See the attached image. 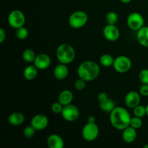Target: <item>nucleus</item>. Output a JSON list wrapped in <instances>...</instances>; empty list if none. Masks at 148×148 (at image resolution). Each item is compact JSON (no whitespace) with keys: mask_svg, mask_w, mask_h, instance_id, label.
I'll return each mask as SVG.
<instances>
[{"mask_svg":"<svg viewBox=\"0 0 148 148\" xmlns=\"http://www.w3.org/2000/svg\"><path fill=\"white\" fill-rule=\"evenodd\" d=\"M110 122L114 129L122 131L130 126L131 116L124 107L117 106L110 113Z\"/></svg>","mask_w":148,"mask_h":148,"instance_id":"1","label":"nucleus"},{"mask_svg":"<svg viewBox=\"0 0 148 148\" xmlns=\"http://www.w3.org/2000/svg\"><path fill=\"white\" fill-rule=\"evenodd\" d=\"M101 72L98 64L94 61H85L79 65L77 68L78 77L88 82L97 79Z\"/></svg>","mask_w":148,"mask_h":148,"instance_id":"2","label":"nucleus"},{"mask_svg":"<svg viewBox=\"0 0 148 148\" xmlns=\"http://www.w3.org/2000/svg\"><path fill=\"white\" fill-rule=\"evenodd\" d=\"M56 56L59 63L69 64L75 60L76 52L70 44L62 43L56 49Z\"/></svg>","mask_w":148,"mask_h":148,"instance_id":"3","label":"nucleus"},{"mask_svg":"<svg viewBox=\"0 0 148 148\" xmlns=\"http://www.w3.org/2000/svg\"><path fill=\"white\" fill-rule=\"evenodd\" d=\"M88 21V16L84 11L78 10L74 12L68 19V23L72 28L80 29L87 24Z\"/></svg>","mask_w":148,"mask_h":148,"instance_id":"4","label":"nucleus"},{"mask_svg":"<svg viewBox=\"0 0 148 148\" xmlns=\"http://www.w3.org/2000/svg\"><path fill=\"white\" fill-rule=\"evenodd\" d=\"M98 135H99V127L96 123L88 122L84 125L82 130V137L85 141H94L98 138Z\"/></svg>","mask_w":148,"mask_h":148,"instance_id":"5","label":"nucleus"},{"mask_svg":"<svg viewBox=\"0 0 148 148\" xmlns=\"http://www.w3.org/2000/svg\"><path fill=\"white\" fill-rule=\"evenodd\" d=\"M7 20L10 27L16 30L24 26L25 23V16L20 10H14L10 12Z\"/></svg>","mask_w":148,"mask_h":148,"instance_id":"6","label":"nucleus"},{"mask_svg":"<svg viewBox=\"0 0 148 148\" xmlns=\"http://www.w3.org/2000/svg\"><path fill=\"white\" fill-rule=\"evenodd\" d=\"M132 65V61L128 56H119L114 59L113 67L119 73H126L131 69Z\"/></svg>","mask_w":148,"mask_h":148,"instance_id":"7","label":"nucleus"},{"mask_svg":"<svg viewBox=\"0 0 148 148\" xmlns=\"http://www.w3.org/2000/svg\"><path fill=\"white\" fill-rule=\"evenodd\" d=\"M127 23V25L131 30L138 31L144 26L145 20L143 16L140 13L134 12L129 14Z\"/></svg>","mask_w":148,"mask_h":148,"instance_id":"8","label":"nucleus"},{"mask_svg":"<svg viewBox=\"0 0 148 148\" xmlns=\"http://www.w3.org/2000/svg\"><path fill=\"white\" fill-rule=\"evenodd\" d=\"M62 118L68 122H73L77 121L79 116V110L76 106L73 104L64 106L61 114Z\"/></svg>","mask_w":148,"mask_h":148,"instance_id":"9","label":"nucleus"},{"mask_svg":"<svg viewBox=\"0 0 148 148\" xmlns=\"http://www.w3.org/2000/svg\"><path fill=\"white\" fill-rule=\"evenodd\" d=\"M103 34L107 40L111 42L116 41L120 37L119 29L116 25L107 24L103 30Z\"/></svg>","mask_w":148,"mask_h":148,"instance_id":"10","label":"nucleus"},{"mask_svg":"<svg viewBox=\"0 0 148 148\" xmlns=\"http://www.w3.org/2000/svg\"><path fill=\"white\" fill-rule=\"evenodd\" d=\"M30 125L33 126L36 131H41L49 125V119L44 114H36L31 119Z\"/></svg>","mask_w":148,"mask_h":148,"instance_id":"11","label":"nucleus"},{"mask_svg":"<svg viewBox=\"0 0 148 148\" xmlns=\"http://www.w3.org/2000/svg\"><path fill=\"white\" fill-rule=\"evenodd\" d=\"M51 63V59L49 55L42 53L36 55V57L33 62V64L38 68V70H44L48 69Z\"/></svg>","mask_w":148,"mask_h":148,"instance_id":"12","label":"nucleus"},{"mask_svg":"<svg viewBox=\"0 0 148 148\" xmlns=\"http://www.w3.org/2000/svg\"><path fill=\"white\" fill-rule=\"evenodd\" d=\"M141 101V95L137 91H130L127 92L124 98L125 105L127 108L133 109L137 106L140 105Z\"/></svg>","mask_w":148,"mask_h":148,"instance_id":"13","label":"nucleus"},{"mask_svg":"<svg viewBox=\"0 0 148 148\" xmlns=\"http://www.w3.org/2000/svg\"><path fill=\"white\" fill-rule=\"evenodd\" d=\"M46 143L49 148H63L64 141L60 135L57 134H51L47 137Z\"/></svg>","mask_w":148,"mask_h":148,"instance_id":"14","label":"nucleus"},{"mask_svg":"<svg viewBox=\"0 0 148 148\" xmlns=\"http://www.w3.org/2000/svg\"><path fill=\"white\" fill-rule=\"evenodd\" d=\"M137 130L129 126L122 130V139L127 144H132L135 141L137 138Z\"/></svg>","mask_w":148,"mask_h":148,"instance_id":"15","label":"nucleus"},{"mask_svg":"<svg viewBox=\"0 0 148 148\" xmlns=\"http://www.w3.org/2000/svg\"><path fill=\"white\" fill-rule=\"evenodd\" d=\"M68 75H69V69L67 67V64L59 63L54 67L53 75L56 79L59 80H64L67 77Z\"/></svg>","mask_w":148,"mask_h":148,"instance_id":"16","label":"nucleus"},{"mask_svg":"<svg viewBox=\"0 0 148 148\" xmlns=\"http://www.w3.org/2000/svg\"><path fill=\"white\" fill-rule=\"evenodd\" d=\"M137 39L142 46L148 48V26L144 25L137 31Z\"/></svg>","mask_w":148,"mask_h":148,"instance_id":"17","label":"nucleus"},{"mask_svg":"<svg viewBox=\"0 0 148 148\" xmlns=\"http://www.w3.org/2000/svg\"><path fill=\"white\" fill-rule=\"evenodd\" d=\"M25 121V116L20 112H13L8 116V122L10 125L17 127Z\"/></svg>","mask_w":148,"mask_h":148,"instance_id":"18","label":"nucleus"},{"mask_svg":"<svg viewBox=\"0 0 148 148\" xmlns=\"http://www.w3.org/2000/svg\"><path fill=\"white\" fill-rule=\"evenodd\" d=\"M73 99V93L70 90H64L59 94V98H58V101L64 106L72 103Z\"/></svg>","mask_w":148,"mask_h":148,"instance_id":"19","label":"nucleus"},{"mask_svg":"<svg viewBox=\"0 0 148 148\" xmlns=\"http://www.w3.org/2000/svg\"><path fill=\"white\" fill-rule=\"evenodd\" d=\"M38 68L33 65H28L23 70V76L28 81L34 80L38 75Z\"/></svg>","mask_w":148,"mask_h":148,"instance_id":"20","label":"nucleus"},{"mask_svg":"<svg viewBox=\"0 0 148 148\" xmlns=\"http://www.w3.org/2000/svg\"><path fill=\"white\" fill-rule=\"evenodd\" d=\"M99 107L104 112L111 113L116 106L114 100L108 98L106 101L99 103Z\"/></svg>","mask_w":148,"mask_h":148,"instance_id":"21","label":"nucleus"},{"mask_svg":"<svg viewBox=\"0 0 148 148\" xmlns=\"http://www.w3.org/2000/svg\"><path fill=\"white\" fill-rule=\"evenodd\" d=\"M36 57V54L33 50L30 49H26L23 51L22 53V58L23 60L25 61L27 63H32L34 62Z\"/></svg>","mask_w":148,"mask_h":148,"instance_id":"22","label":"nucleus"},{"mask_svg":"<svg viewBox=\"0 0 148 148\" xmlns=\"http://www.w3.org/2000/svg\"><path fill=\"white\" fill-rule=\"evenodd\" d=\"M114 59L111 54L108 53H104L100 57V63L103 66L105 67H109V66H113L114 64Z\"/></svg>","mask_w":148,"mask_h":148,"instance_id":"23","label":"nucleus"},{"mask_svg":"<svg viewBox=\"0 0 148 148\" xmlns=\"http://www.w3.org/2000/svg\"><path fill=\"white\" fill-rule=\"evenodd\" d=\"M29 32L26 27H25L24 26L21 27H19V28L16 29V33L15 36L19 40H25L27 37H28Z\"/></svg>","mask_w":148,"mask_h":148,"instance_id":"24","label":"nucleus"},{"mask_svg":"<svg viewBox=\"0 0 148 148\" xmlns=\"http://www.w3.org/2000/svg\"><path fill=\"white\" fill-rule=\"evenodd\" d=\"M106 20L107 24L116 25L119 20V16L116 12L111 11L107 13L106 16Z\"/></svg>","mask_w":148,"mask_h":148,"instance_id":"25","label":"nucleus"},{"mask_svg":"<svg viewBox=\"0 0 148 148\" xmlns=\"http://www.w3.org/2000/svg\"><path fill=\"white\" fill-rule=\"evenodd\" d=\"M133 112H134V115L135 116L140 117L143 118L145 116H146V106H144L143 105H138L133 108Z\"/></svg>","mask_w":148,"mask_h":148,"instance_id":"26","label":"nucleus"},{"mask_svg":"<svg viewBox=\"0 0 148 148\" xmlns=\"http://www.w3.org/2000/svg\"><path fill=\"white\" fill-rule=\"evenodd\" d=\"M143 125V121L142 118L138 116H134V117H132L131 121H130V126L132 127L133 128L136 129V130H138V129H140Z\"/></svg>","mask_w":148,"mask_h":148,"instance_id":"27","label":"nucleus"},{"mask_svg":"<svg viewBox=\"0 0 148 148\" xmlns=\"http://www.w3.org/2000/svg\"><path fill=\"white\" fill-rule=\"evenodd\" d=\"M36 130L32 125L27 126L23 130V135L27 139H31L36 134Z\"/></svg>","mask_w":148,"mask_h":148,"instance_id":"28","label":"nucleus"},{"mask_svg":"<svg viewBox=\"0 0 148 148\" xmlns=\"http://www.w3.org/2000/svg\"><path fill=\"white\" fill-rule=\"evenodd\" d=\"M86 81L84 80L83 79H81L79 77L75 80V83H74V87L77 91H82L86 87Z\"/></svg>","mask_w":148,"mask_h":148,"instance_id":"29","label":"nucleus"},{"mask_svg":"<svg viewBox=\"0 0 148 148\" xmlns=\"http://www.w3.org/2000/svg\"><path fill=\"white\" fill-rule=\"evenodd\" d=\"M64 106L62 105L61 103H59V101L58 102L53 103L51 105V111L52 112L54 113L55 114H61L62 112V110H63Z\"/></svg>","mask_w":148,"mask_h":148,"instance_id":"30","label":"nucleus"},{"mask_svg":"<svg viewBox=\"0 0 148 148\" xmlns=\"http://www.w3.org/2000/svg\"><path fill=\"white\" fill-rule=\"evenodd\" d=\"M139 79L143 84H148V69H144L140 71Z\"/></svg>","mask_w":148,"mask_h":148,"instance_id":"31","label":"nucleus"},{"mask_svg":"<svg viewBox=\"0 0 148 148\" xmlns=\"http://www.w3.org/2000/svg\"><path fill=\"white\" fill-rule=\"evenodd\" d=\"M139 92L142 96L147 97L148 96V84H143L140 86Z\"/></svg>","mask_w":148,"mask_h":148,"instance_id":"32","label":"nucleus"},{"mask_svg":"<svg viewBox=\"0 0 148 148\" xmlns=\"http://www.w3.org/2000/svg\"><path fill=\"white\" fill-rule=\"evenodd\" d=\"M108 98V95H107L106 92H101L98 95V103H101V102H103V101H106Z\"/></svg>","mask_w":148,"mask_h":148,"instance_id":"33","label":"nucleus"},{"mask_svg":"<svg viewBox=\"0 0 148 148\" xmlns=\"http://www.w3.org/2000/svg\"><path fill=\"white\" fill-rule=\"evenodd\" d=\"M6 37H7V33L4 29L1 28L0 29V43H2L5 40Z\"/></svg>","mask_w":148,"mask_h":148,"instance_id":"34","label":"nucleus"},{"mask_svg":"<svg viewBox=\"0 0 148 148\" xmlns=\"http://www.w3.org/2000/svg\"><path fill=\"white\" fill-rule=\"evenodd\" d=\"M88 122H91V123L95 122V116H90L88 119Z\"/></svg>","mask_w":148,"mask_h":148,"instance_id":"35","label":"nucleus"},{"mask_svg":"<svg viewBox=\"0 0 148 148\" xmlns=\"http://www.w3.org/2000/svg\"><path fill=\"white\" fill-rule=\"evenodd\" d=\"M132 0H120L121 2H122L123 4H128V3L131 2Z\"/></svg>","mask_w":148,"mask_h":148,"instance_id":"36","label":"nucleus"},{"mask_svg":"<svg viewBox=\"0 0 148 148\" xmlns=\"http://www.w3.org/2000/svg\"><path fill=\"white\" fill-rule=\"evenodd\" d=\"M146 116H147L148 117V104L146 106Z\"/></svg>","mask_w":148,"mask_h":148,"instance_id":"37","label":"nucleus"},{"mask_svg":"<svg viewBox=\"0 0 148 148\" xmlns=\"http://www.w3.org/2000/svg\"><path fill=\"white\" fill-rule=\"evenodd\" d=\"M144 148H148V144H146V145H144V147H143Z\"/></svg>","mask_w":148,"mask_h":148,"instance_id":"38","label":"nucleus"}]
</instances>
